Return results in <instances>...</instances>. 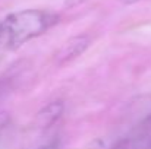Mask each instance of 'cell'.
I'll return each instance as SVG.
<instances>
[{"label": "cell", "instance_id": "cell-2", "mask_svg": "<svg viewBox=\"0 0 151 149\" xmlns=\"http://www.w3.org/2000/svg\"><path fill=\"white\" fill-rule=\"evenodd\" d=\"M107 149H151V101L141 117L114 138Z\"/></svg>", "mask_w": 151, "mask_h": 149}, {"label": "cell", "instance_id": "cell-6", "mask_svg": "<svg viewBox=\"0 0 151 149\" xmlns=\"http://www.w3.org/2000/svg\"><path fill=\"white\" fill-rule=\"evenodd\" d=\"M60 146H62L60 138L59 136H53L51 139L46 140L44 143H41L38 148H35V149H60Z\"/></svg>", "mask_w": 151, "mask_h": 149}, {"label": "cell", "instance_id": "cell-1", "mask_svg": "<svg viewBox=\"0 0 151 149\" xmlns=\"http://www.w3.org/2000/svg\"><path fill=\"white\" fill-rule=\"evenodd\" d=\"M59 22V16L49 10L27 9L7 15L0 21V50H15L43 35Z\"/></svg>", "mask_w": 151, "mask_h": 149}, {"label": "cell", "instance_id": "cell-5", "mask_svg": "<svg viewBox=\"0 0 151 149\" xmlns=\"http://www.w3.org/2000/svg\"><path fill=\"white\" fill-rule=\"evenodd\" d=\"M12 139V123L7 118H0V149H4Z\"/></svg>", "mask_w": 151, "mask_h": 149}, {"label": "cell", "instance_id": "cell-9", "mask_svg": "<svg viewBox=\"0 0 151 149\" xmlns=\"http://www.w3.org/2000/svg\"><path fill=\"white\" fill-rule=\"evenodd\" d=\"M120 3H123V4H134V3H138V1H141V0H119Z\"/></svg>", "mask_w": 151, "mask_h": 149}, {"label": "cell", "instance_id": "cell-8", "mask_svg": "<svg viewBox=\"0 0 151 149\" xmlns=\"http://www.w3.org/2000/svg\"><path fill=\"white\" fill-rule=\"evenodd\" d=\"M85 0H66V7H75L81 3H84Z\"/></svg>", "mask_w": 151, "mask_h": 149}, {"label": "cell", "instance_id": "cell-7", "mask_svg": "<svg viewBox=\"0 0 151 149\" xmlns=\"http://www.w3.org/2000/svg\"><path fill=\"white\" fill-rule=\"evenodd\" d=\"M9 89H10V86H9V78L1 79V81H0V97H1L4 92H7Z\"/></svg>", "mask_w": 151, "mask_h": 149}, {"label": "cell", "instance_id": "cell-10", "mask_svg": "<svg viewBox=\"0 0 151 149\" xmlns=\"http://www.w3.org/2000/svg\"><path fill=\"white\" fill-rule=\"evenodd\" d=\"M3 54H4V53H3V51L0 50V58H1V56H3Z\"/></svg>", "mask_w": 151, "mask_h": 149}, {"label": "cell", "instance_id": "cell-4", "mask_svg": "<svg viewBox=\"0 0 151 149\" xmlns=\"http://www.w3.org/2000/svg\"><path fill=\"white\" fill-rule=\"evenodd\" d=\"M65 105L62 101H53L50 104H47L38 114H37V121L40 127H50L51 124H54L63 114Z\"/></svg>", "mask_w": 151, "mask_h": 149}, {"label": "cell", "instance_id": "cell-3", "mask_svg": "<svg viewBox=\"0 0 151 149\" xmlns=\"http://www.w3.org/2000/svg\"><path fill=\"white\" fill-rule=\"evenodd\" d=\"M90 46V38L87 35H78L70 38L69 41H66L60 48L56 51L54 54V61L59 66H63L69 61H72L73 58H76L78 56H81Z\"/></svg>", "mask_w": 151, "mask_h": 149}]
</instances>
